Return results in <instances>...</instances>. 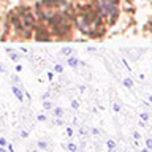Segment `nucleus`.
<instances>
[{
    "mask_svg": "<svg viewBox=\"0 0 152 152\" xmlns=\"http://www.w3.org/2000/svg\"><path fill=\"white\" fill-rule=\"evenodd\" d=\"M103 8L106 13H114V3L111 0H103Z\"/></svg>",
    "mask_w": 152,
    "mask_h": 152,
    "instance_id": "obj_1",
    "label": "nucleus"
},
{
    "mask_svg": "<svg viewBox=\"0 0 152 152\" xmlns=\"http://www.w3.org/2000/svg\"><path fill=\"white\" fill-rule=\"evenodd\" d=\"M70 151H76V146L75 144H70Z\"/></svg>",
    "mask_w": 152,
    "mask_h": 152,
    "instance_id": "obj_2",
    "label": "nucleus"
},
{
    "mask_svg": "<svg viewBox=\"0 0 152 152\" xmlns=\"http://www.w3.org/2000/svg\"><path fill=\"white\" fill-rule=\"evenodd\" d=\"M142 152H147V151H142Z\"/></svg>",
    "mask_w": 152,
    "mask_h": 152,
    "instance_id": "obj_3",
    "label": "nucleus"
}]
</instances>
